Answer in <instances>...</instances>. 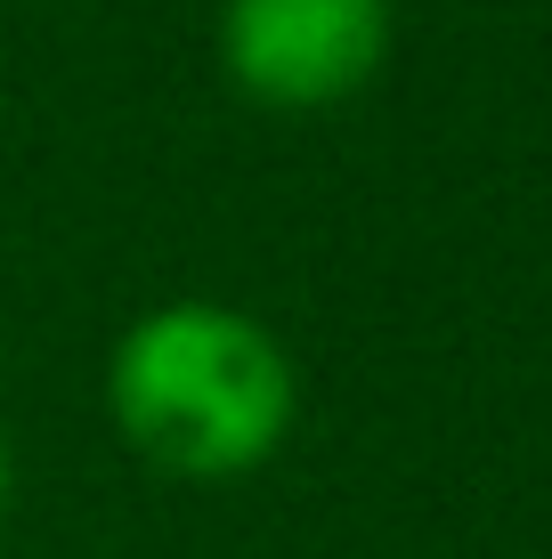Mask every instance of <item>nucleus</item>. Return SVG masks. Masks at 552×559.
<instances>
[{
    "label": "nucleus",
    "instance_id": "f257e3e1",
    "mask_svg": "<svg viewBox=\"0 0 552 559\" xmlns=\"http://www.w3.org/2000/svg\"><path fill=\"white\" fill-rule=\"evenodd\" d=\"M106 414L163 478H252L301 421V365L227 300H163L122 324L106 357Z\"/></svg>",
    "mask_w": 552,
    "mask_h": 559
},
{
    "label": "nucleus",
    "instance_id": "f03ea898",
    "mask_svg": "<svg viewBox=\"0 0 552 559\" xmlns=\"http://www.w3.org/2000/svg\"><path fill=\"white\" fill-rule=\"evenodd\" d=\"M390 0H220V73L260 114L350 106L390 66Z\"/></svg>",
    "mask_w": 552,
    "mask_h": 559
},
{
    "label": "nucleus",
    "instance_id": "7ed1b4c3",
    "mask_svg": "<svg viewBox=\"0 0 552 559\" xmlns=\"http://www.w3.org/2000/svg\"><path fill=\"white\" fill-rule=\"evenodd\" d=\"M9 503H16V462H9V438H0V535H9Z\"/></svg>",
    "mask_w": 552,
    "mask_h": 559
}]
</instances>
